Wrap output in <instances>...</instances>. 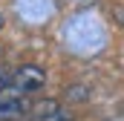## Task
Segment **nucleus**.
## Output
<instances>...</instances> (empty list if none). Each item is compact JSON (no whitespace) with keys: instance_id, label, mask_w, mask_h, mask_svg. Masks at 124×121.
<instances>
[{"instance_id":"f257e3e1","label":"nucleus","mask_w":124,"mask_h":121,"mask_svg":"<svg viewBox=\"0 0 124 121\" xmlns=\"http://www.w3.org/2000/svg\"><path fill=\"white\" fill-rule=\"evenodd\" d=\"M93 35L95 38H104L98 20L90 17V15H78V17H72L69 26H66V40H69V46H72L75 52H98V46L90 40Z\"/></svg>"},{"instance_id":"f03ea898","label":"nucleus","mask_w":124,"mask_h":121,"mask_svg":"<svg viewBox=\"0 0 124 121\" xmlns=\"http://www.w3.org/2000/svg\"><path fill=\"white\" fill-rule=\"evenodd\" d=\"M12 84H15L17 92H35V90H40V87L46 84V72H43L40 66H35V63H23V66L15 69Z\"/></svg>"},{"instance_id":"7ed1b4c3","label":"nucleus","mask_w":124,"mask_h":121,"mask_svg":"<svg viewBox=\"0 0 124 121\" xmlns=\"http://www.w3.org/2000/svg\"><path fill=\"white\" fill-rule=\"evenodd\" d=\"M26 110V101H23V92H17L15 87H6L0 92V121H12L20 118Z\"/></svg>"},{"instance_id":"20e7f679","label":"nucleus","mask_w":124,"mask_h":121,"mask_svg":"<svg viewBox=\"0 0 124 121\" xmlns=\"http://www.w3.org/2000/svg\"><path fill=\"white\" fill-rule=\"evenodd\" d=\"M17 12H20L23 20L40 23L43 17L52 15V3H49V0H17Z\"/></svg>"},{"instance_id":"39448f33","label":"nucleus","mask_w":124,"mask_h":121,"mask_svg":"<svg viewBox=\"0 0 124 121\" xmlns=\"http://www.w3.org/2000/svg\"><path fill=\"white\" fill-rule=\"evenodd\" d=\"M35 113H38L40 121H55L61 115V113H58V101H40V104L35 107Z\"/></svg>"},{"instance_id":"423d86ee","label":"nucleus","mask_w":124,"mask_h":121,"mask_svg":"<svg viewBox=\"0 0 124 121\" xmlns=\"http://www.w3.org/2000/svg\"><path fill=\"white\" fill-rule=\"evenodd\" d=\"M66 92H69L66 98H72V101H87V87H72Z\"/></svg>"},{"instance_id":"0eeeda50","label":"nucleus","mask_w":124,"mask_h":121,"mask_svg":"<svg viewBox=\"0 0 124 121\" xmlns=\"http://www.w3.org/2000/svg\"><path fill=\"white\" fill-rule=\"evenodd\" d=\"M113 15H116V17L121 20V26H124V9H121V6H118V9H113Z\"/></svg>"},{"instance_id":"6e6552de","label":"nucleus","mask_w":124,"mask_h":121,"mask_svg":"<svg viewBox=\"0 0 124 121\" xmlns=\"http://www.w3.org/2000/svg\"><path fill=\"white\" fill-rule=\"evenodd\" d=\"M6 90V75H3V72H0V92Z\"/></svg>"},{"instance_id":"1a4fd4ad","label":"nucleus","mask_w":124,"mask_h":121,"mask_svg":"<svg viewBox=\"0 0 124 121\" xmlns=\"http://www.w3.org/2000/svg\"><path fill=\"white\" fill-rule=\"evenodd\" d=\"M0 29H3V15H0Z\"/></svg>"}]
</instances>
